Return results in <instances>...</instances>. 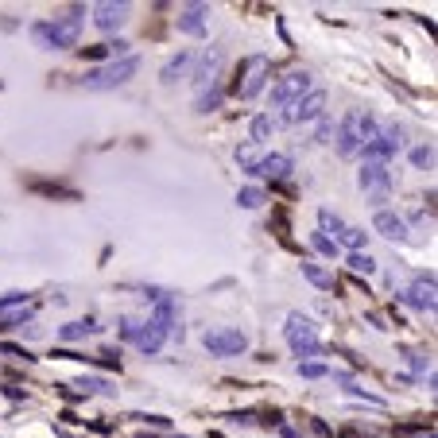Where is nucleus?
Segmentation results:
<instances>
[{
  "label": "nucleus",
  "mask_w": 438,
  "mask_h": 438,
  "mask_svg": "<svg viewBox=\"0 0 438 438\" xmlns=\"http://www.w3.org/2000/svg\"><path fill=\"white\" fill-rule=\"evenodd\" d=\"M31 35H35V43L47 47V51H66V47H78L82 8H70V16H62V20H35V23H31Z\"/></svg>",
  "instance_id": "f257e3e1"
},
{
  "label": "nucleus",
  "mask_w": 438,
  "mask_h": 438,
  "mask_svg": "<svg viewBox=\"0 0 438 438\" xmlns=\"http://www.w3.org/2000/svg\"><path fill=\"white\" fill-rule=\"evenodd\" d=\"M376 117L373 113H361V109H349L342 117V125H337L334 140H337V155H345V159H353V155H361V147L369 144V140L376 136Z\"/></svg>",
  "instance_id": "f03ea898"
},
{
  "label": "nucleus",
  "mask_w": 438,
  "mask_h": 438,
  "mask_svg": "<svg viewBox=\"0 0 438 438\" xmlns=\"http://www.w3.org/2000/svg\"><path fill=\"white\" fill-rule=\"evenodd\" d=\"M268 78H271V59L268 55H249V59L237 66V78H233V86H229V94H233L237 101H252V97L264 94Z\"/></svg>",
  "instance_id": "7ed1b4c3"
},
{
  "label": "nucleus",
  "mask_w": 438,
  "mask_h": 438,
  "mask_svg": "<svg viewBox=\"0 0 438 438\" xmlns=\"http://www.w3.org/2000/svg\"><path fill=\"white\" fill-rule=\"evenodd\" d=\"M283 337H287V345H291V353L295 357H322L326 353V345L318 342V326L307 318V314H287V326H283Z\"/></svg>",
  "instance_id": "20e7f679"
},
{
  "label": "nucleus",
  "mask_w": 438,
  "mask_h": 438,
  "mask_svg": "<svg viewBox=\"0 0 438 438\" xmlns=\"http://www.w3.org/2000/svg\"><path fill=\"white\" fill-rule=\"evenodd\" d=\"M136 70H140V59H136V55H125V59H113L109 66L89 70L86 78H82V86H86V89H117V86H125Z\"/></svg>",
  "instance_id": "39448f33"
},
{
  "label": "nucleus",
  "mask_w": 438,
  "mask_h": 438,
  "mask_svg": "<svg viewBox=\"0 0 438 438\" xmlns=\"http://www.w3.org/2000/svg\"><path fill=\"white\" fill-rule=\"evenodd\" d=\"M314 89V78L307 70H291V74H283V78L271 86V105H279V109H287V105H295V101H303Z\"/></svg>",
  "instance_id": "423d86ee"
},
{
  "label": "nucleus",
  "mask_w": 438,
  "mask_h": 438,
  "mask_svg": "<svg viewBox=\"0 0 438 438\" xmlns=\"http://www.w3.org/2000/svg\"><path fill=\"white\" fill-rule=\"evenodd\" d=\"M400 147H403V128L384 125V128H376V136L369 140L365 147H361V155H365V163H388Z\"/></svg>",
  "instance_id": "0eeeda50"
},
{
  "label": "nucleus",
  "mask_w": 438,
  "mask_h": 438,
  "mask_svg": "<svg viewBox=\"0 0 438 438\" xmlns=\"http://www.w3.org/2000/svg\"><path fill=\"white\" fill-rule=\"evenodd\" d=\"M202 345L213 357H241V353H249V334L245 330H206Z\"/></svg>",
  "instance_id": "6e6552de"
},
{
  "label": "nucleus",
  "mask_w": 438,
  "mask_h": 438,
  "mask_svg": "<svg viewBox=\"0 0 438 438\" xmlns=\"http://www.w3.org/2000/svg\"><path fill=\"white\" fill-rule=\"evenodd\" d=\"M326 117V89H310L303 101H295V105H287L283 109V125H310V120H322Z\"/></svg>",
  "instance_id": "1a4fd4ad"
},
{
  "label": "nucleus",
  "mask_w": 438,
  "mask_h": 438,
  "mask_svg": "<svg viewBox=\"0 0 438 438\" xmlns=\"http://www.w3.org/2000/svg\"><path fill=\"white\" fill-rule=\"evenodd\" d=\"M152 326H159L163 330V337H175V342H183V318H179V307H175V299H171L167 291L155 299V307H152Z\"/></svg>",
  "instance_id": "9d476101"
},
{
  "label": "nucleus",
  "mask_w": 438,
  "mask_h": 438,
  "mask_svg": "<svg viewBox=\"0 0 438 438\" xmlns=\"http://www.w3.org/2000/svg\"><path fill=\"white\" fill-rule=\"evenodd\" d=\"M357 183H361L365 194H373L376 202H384L388 190H392V171H388V163H361Z\"/></svg>",
  "instance_id": "9b49d317"
},
{
  "label": "nucleus",
  "mask_w": 438,
  "mask_h": 438,
  "mask_svg": "<svg viewBox=\"0 0 438 438\" xmlns=\"http://www.w3.org/2000/svg\"><path fill=\"white\" fill-rule=\"evenodd\" d=\"M400 303H408V307H415V310L434 314V307H438V299H434V276H419L411 287H403Z\"/></svg>",
  "instance_id": "f8f14e48"
},
{
  "label": "nucleus",
  "mask_w": 438,
  "mask_h": 438,
  "mask_svg": "<svg viewBox=\"0 0 438 438\" xmlns=\"http://www.w3.org/2000/svg\"><path fill=\"white\" fill-rule=\"evenodd\" d=\"M194 89L198 94H206L210 86H218L221 82V51L218 47H210V51H202V59H198V66H194Z\"/></svg>",
  "instance_id": "ddd939ff"
},
{
  "label": "nucleus",
  "mask_w": 438,
  "mask_h": 438,
  "mask_svg": "<svg viewBox=\"0 0 438 438\" xmlns=\"http://www.w3.org/2000/svg\"><path fill=\"white\" fill-rule=\"evenodd\" d=\"M291 171H295V159H291V155L268 152V155H264V159L249 171V175H256V179H271V183H283V179H291Z\"/></svg>",
  "instance_id": "4468645a"
},
{
  "label": "nucleus",
  "mask_w": 438,
  "mask_h": 438,
  "mask_svg": "<svg viewBox=\"0 0 438 438\" xmlns=\"http://www.w3.org/2000/svg\"><path fill=\"white\" fill-rule=\"evenodd\" d=\"M125 20H128V0H101V4H94V23L101 31H117Z\"/></svg>",
  "instance_id": "2eb2a0df"
},
{
  "label": "nucleus",
  "mask_w": 438,
  "mask_h": 438,
  "mask_svg": "<svg viewBox=\"0 0 438 438\" xmlns=\"http://www.w3.org/2000/svg\"><path fill=\"white\" fill-rule=\"evenodd\" d=\"M206 16H210V8L206 4H183L179 8V31H186V35H206Z\"/></svg>",
  "instance_id": "dca6fc26"
},
{
  "label": "nucleus",
  "mask_w": 438,
  "mask_h": 438,
  "mask_svg": "<svg viewBox=\"0 0 438 438\" xmlns=\"http://www.w3.org/2000/svg\"><path fill=\"white\" fill-rule=\"evenodd\" d=\"M373 225H376L380 237H388V241H403V237H408V221H403L400 213H392V210H376Z\"/></svg>",
  "instance_id": "f3484780"
},
{
  "label": "nucleus",
  "mask_w": 438,
  "mask_h": 438,
  "mask_svg": "<svg viewBox=\"0 0 438 438\" xmlns=\"http://www.w3.org/2000/svg\"><path fill=\"white\" fill-rule=\"evenodd\" d=\"M163 342H167V337H163V330L152 326V322H140V326H136V337H132V345H136L140 353H147V357H152V353H159Z\"/></svg>",
  "instance_id": "a211bd4d"
},
{
  "label": "nucleus",
  "mask_w": 438,
  "mask_h": 438,
  "mask_svg": "<svg viewBox=\"0 0 438 438\" xmlns=\"http://www.w3.org/2000/svg\"><path fill=\"white\" fill-rule=\"evenodd\" d=\"M190 62H194V55H190V51H179V55H171V59H167V62H163V70H159V78H163V82H167V86H171V82H179V78H186V70H190Z\"/></svg>",
  "instance_id": "6ab92c4d"
},
{
  "label": "nucleus",
  "mask_w": 438,
  "mask_h": 438,
  "mask_svg": "<svg viewBox=\"0 0 438 438\" xmlns=\"http://www.w3.org/2000/svg\"><path fill=\"white\" fill-rule=\"evenodd\" d=\"M249 132H252V140H249V144L264 147V140H271V132H276V120H271L268 113H256V117H252V125H249Z\"/></svg>",
  "instance_id": "aec40b11"
},
{
  "label": "nucleus",
  "mask_w": 438,
  "mask_h": 438,
  "mask_svg": "<svg viewBox=\"0 0 438 438\" xmlns=\"http://www.w3.org/2000/svg\"><path fill=\"white\" fill-rule=\"evenodd\" d=\"M94 330H97L94 318H78V322H66V326L59 330V337H62V342H82V337L94 334Z\"/></svg>",
  "instance_id": "412c9836"
},
{
  "label": "nucleus",
  "mask_w": 438,
  "mask_h": 438,
  "mask_svg": "<svg viewBox=\"0 0 438 438\" xmlns=\"http://www.w3.org/2000/svg\"><path fill=\"white\" fill-rule=\"evenodd\" d=\"M318 233H326V237L334 233V241H337V237L345 233V221L337 218L334 210H326V206H322V210H318Z\"/></svg>",
  "instance_id": "4be33fe9"
},
{
  "label": "nucleus",
  "mask_w": 438,
  "mask_h": 438,
  "mask_svg": "<svg viewBox=\"0 0 438 438\" xmlns=\"http://www.w3.org/2000/svg\"><path fill=\"white\" fill-rule=\"evenodd\" d=\"M303 276H307L314 287H322V291H334V287H337L334 276H330L326 268H318V264H303Z\"/></svg>",
  "instance_id": "5701e85b"
},
{
  "label": "nucleus",
  "mask_w": 438,
  "mask_h": 438,
  "mask_svg": "<svg viewBox=\"0 0 438 438\" xmlns=\"http://www.w3.org/2000/svg\"><path fill=\"white\" fill-rule=\"evenodd\" d=\"M264 155H268V152H264V147H256V144H241V147H237V163H241V171H252Z\"/></svg>",
  "instance_id": "b1692460"
},
{
  "label": "nucleus",
  "mask_w": 438,
  "mask_h": 438,
  "mask_svg": "<svg viewBox=\"0 0 438 438\" xmlns=\"http://www.w3.org/2000/svg\"><path fill=\"white\" fill-rule=\"evenodd\" d=\"M345 264H349V271H357V276H373V271H376V260L369 252H349V256H345Z\"/></svg>",
  "instance_id": "393cba45"
},
{
  "label": "nucleus",
  "mask_w": 438,
  "mask_h": 438,
  "mask_svg": "<svg viewBox=\"0 0 438 438\" xmlns=\"http://www.w3.org/2000/svg\"><path fill=\"white\" fill-rule=\"evenodd\" d=\"M264 202H268V194H264L260 186H245L241 194H237V206H241V210H260Z\"/></svg>",
  "instance_id": "a878e982"
},
{
  "label": "nucleus",
  "mask_w": 438,
  "mask_h": 438,
  "mask_svg": "<svg viewBox=\"0 0 438 438\" xmlns=\"http://www.w3.org/2000/svg\"><path fill=\"white\" fill-rule=\"evenodd\" d=\"M334 245H345L349 252H365V233H361V229H353V225H345V233L337 237Z\"/></svg>",
  "instance_id": "bb28decb"
},
{
  "label": "nucleus",
  "mask_w": 438,
  "mask_h": 438,
  "mask_svg": "<svg viewBox=\"0 0 438 438\" xmlns=\"http://www.w3.org/2000/svg\"><path fill=\"white\" fill-rule=\"evenodd\" d=\"M74 388H82V395H109V392H113V388L105 384L101 376H82Z\"/></svg>",
  "instance_id": "cd10ccee"
},
{
  "label": "nucleus",
  "mask_w": 438,
  "mask_h": 438,
  "mask_svg": "<svg viewBox=\"0 0 438 438\" xmlns=\"http://www.w3.org/2000/svg\"><path fill=\"white\" fill-rule=\"evenodd\" d=\"M194 105H198V113H213V109L221 105V86H210L206 94H198Z\"/></svg>",
  "instance_id": "c85d7f7f"
},
{
  "label": "nucleus",
  "mask_w": 438,
  "mask_h": 438,
  "mask_svg": "<svg viewBox=\"0 0 438 438\" xmlns=\"http://www.w3.org/2000/svg\"><path fill=\"white\" fill-rule=\"evenodd\" d=\"M411 163H415V167H423V171H431V167H434V147H431V144L411 147Z\"/></svg>",
  "instance_id": "c756f323"
},
{
  "label": "nucleus",
  "mask_w": 438,
  "mask_h": 438,
  "mask_svg": "<svg viewBox=\"0 0 438 438\" xmlns=\"http://www.w3.org/2000/svg\"><path fill=\"white\" fill-rule=\"evenodd\" d=\"M31 190H39V194H51V198H78V190H70V186H59V183H31Z\"/></svg>",
  "instance_id": "7c9ffc66"
},
{
  "label": "nucleus",
  "mask_w": 438,
  "mask_h": 438,
  "mask_svg": "<svg viewBox=\"0 0 438 438\" xmlns=\"http://www.w3.org/2000/svg\"><path fill=\"white\" fill-rule=\"evenodd\" d=\"M310 249H314V252H322V256H330V260L337 256L334 237H326V233H310Z\"/></svg>",
  "instance_id": "2f4dec72"
},
{
  "label": "nucleus",
  "mask_w": 438,
  "mask_h": 438,
  "mask_svg": "<svg viewBox=\"0 0 438 438\" xmlns=\"http://www.w3.org/2000/svg\"><path fill=\"white\" fill-rule=\"evenodd\" d=\"M299 376H307V380H322V376H330V369L322 365V361H299Z\"/></svg>",
  "instance_id": "473e14b6"
},
{
  "label": "nucleus",
  "mask_w": 438,
  "mask_h": 438,
  "mask_svg": "<svg viewBox=\"0 0 438 438\" xmlns=\"http://www.w3.org/2000/svg\"><path fill=\"white\" fill-rule=\"evenodd\" d=\"M403 357H408V365L415 369V373H431V357H427V353H415V349H408V353H403Z\"/></svg>",
  "instance_id": "72a5a7b5"
},
{
  "label": "nucleus",
  "mask_w": 438,
  "mask_h": 438,
  "mask_svg": "<svg viewBox=\"0 0 438 438\" xmlns=\"http://www.w3.org/2000/svg\"><path fill=\"white\" fill-rule=\"evenodd\" d=\"M334 132H337V125L330 117H322L318 120V132H314V140H318V144H330V140H334Z\"/></svg>",
  "instance_id": "f704fd0d"
},
{
  "label": "nucleus",
  "mask_w": 438,
  "mask_h": 438,
  "mask_svg": "<svg viewBox=\"0 0 438 438\" xmlns=\"http://www.w3.org/2000/svg\"><path fill=\"white\" fill-rule=\"evenodd\" d=\"M132 419H140L147 427H159V431H171V419H163V415H132Z\"/></svg>",
  "instance_id": "c9c22d12"
},
{
  "label": "nucleus",
  "mask_w": 438,
  "mask_h": 438,
  "mask_svg": "<svg viewBox=\"0 0 438 438\" xmlns=\"http://www.w3.org/2000/svg\"><path fill=\"white\" fill-rule=\"evenodd\" d=\"M0 353H8V357H23V361H35L28 349H20V345H8V342H0Z\"/></svg>",
  "instance_id": "e433bc0d"
},
{
  "label": "nucleus",
  "mask_w": 438,
  "mask_h": 438,
  "mask_svg": "<svg viewBox=\"0 0 438 438\" xmlns=\"http://www.w3.org/2000/svg\"><path fill=\"white\" fill-rule=\"evenodd\" d=\"M136 326H140L136 318H120V337H125V342H132V337H136Z\"/></svg>",
  "instance_id": "4c0bfd02"
},
{
  "label": "nucleus",
  "mask_w": 438,
  "mask_h": 438,
  "mask_svg": "<svg viewBox=\"0 0 438 438\" xmlns=\"http://www.w3.org/2000/svg\"><path fill=\"white\" fill-rule=\"evenodd\" d=\"M55 388H59V392H62V400H70V403H78V400H82V392H74L70 384H55Z\"/></svg>",
  "instance_id": "58836bf2"
},
{
  "label": "nucleus",
  "mask_w": 438,
  "mask_h": 438,
  "mask_svg": "<svg viewBox=\"0 0 438 438\" xmlns=\"http://www.w3.org/2000/svg\"><path fill=\"white\" fill-rule=\"evenodd\" d=\"M82 55H86V59H105L109 51H105V43H101V47H82Z\"/></svg>",
  "instance_id": "ea45409f"
},
{
  "label": "nucleus",
  "mask_w": 438,
  "mask_h": 438,
  "mask_svg": "<svg viewBox=\"0 0 438 438\" xmlns=\"http://www.w3.org/2000/svg\"><path fill=\"white\" fill-rule=\"evenodd\" d=\"M314 431H318L322 438H334V431H330V427H326V423H322V419H314Z\"/></svg>",
  "instance_id": "a19ab883"
},
{
  "label": "nucleus",
  "mask_w": 438,
  "mask_h": 438,
  "mask_svg": "<svg viewBox=\"0 0 438 438\" xmlns=\"http://www.w3.org/2000/svg\"><path fill=\"white\" fill-rule=\"evenodd\" d=\"M55 434H59V438H74L70 431H62V427H59V431H55Z\"/></svg>",
  "instance_id": "79ce46f5"
},
{
  "label": "nucleus",
  "mask_w": 438,
  "mask_h": 438,
  "mask_svg": "<svg viewBox=\"0 0 438 438\" xmlns=\"http://www.w3.org/2000/svg\"><path fill=\"white\" fill-rule=\"evenodd\" d=\"M419 438H434V434H431V431H427V434H419Z\"/></svg>",
  "instance_id": "37998d69"
},
{
  "label": "nucleus",
  "mask_w": 438,
  "mask_h": 438,
  "mask_svg": "<svg viewBox=\"0 0 438 438\" xmlns=\"http://www.w3.org/2000/svg\"><path fill=\"white\" fill-rule=\"evenodd\" d=\"M179 438H183V434H179Z\"/></svg>",
  "instance_id": "c03bdc74"
}]
</instances>
